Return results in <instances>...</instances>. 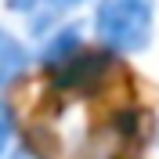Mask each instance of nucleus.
Returning a JSON list of instances; mask_svg holds the SVG:
<instances>
[{
	"instance_id": "nucleus-6",
	"label": "nucleus",
	"mask_w": 159,
	"mask_h": 159,
	"mask_svg": "<svg viewBox=\"0 0 159 159\" xmlns=\"http://www.w3.org/2000/svg\"><path fill=\"white\" fill-rule=\"evenodd\" d=\"M4 159H47V152H43V145H36L33 138H18Z\"/></svg>"
},
{
	"instance_id": "nucleus-2",
	"label": "nucleus",
	"mask_w": 159,
	"mask_h": 159,
	"mask_svg": "<svg viewBox=\"0 0 159 159\" xmlns=\"http://www.w3.org/2000/svg\"><path fill=\"white\" fill-rule=\"evenodd\" d=\"M29 43H33L36 72H43V76L65 72L72 61H80L90 47H94V43H90V33H87V22L80 18V15L58 22V25H51L47 33H40V36L29 40Z\"/></svg>"
},
{
	"instance_id": "nucleus-3",
	"label": "nucleus",
	"mask_w": 159,
	"mask_h": 159,
	"mask_svg": "<svg viewBox=\"0 0 159 159\" xmlns=\"http://www.w3.org/2000/svg\"><path fill=\"white\" fill-rule=\"evenodd\" d=\"M0 7L7 11L11 22H18V29L29 40L47 33L65 18H76L80 11L90 7V0H0Z\"/></svg>"
},
{
	"instance_id": "nucleus-1",
	"label": "nucleus",
	"mask_w": 159,
	"mask_h": 159,
	"mask_svg": "<svg viewBox=\"0 0 159 159\" xmlns=\"http://www.w3.org/2000/svg\"><path fill=\"white\" fill-rule=\"evenodd\" d=\"M87 33L116 61L141 58L159 40V0H90Z\"/></svg>"
},
{
	"instance_id": "nucleus-4",
	"label": "nucleus",
	"mask_w": 159,
	"mask_h": 159,
	"mask_svg": "<svg viewBox=\"0 0 159 159\" xmlns=\"http://www.w3.org/2000/svg\"><path fill=\"white\" fill-rule=\"evenodd\" d=\"M36 72L33 43L15 22L0 18V94H11Z\"/></svg>"
},
{
	"instance_id": "nucleus-7",
	"label": "nucleus",
	"mask_w": 159,
	"mask_h": 159,
	"mask_svg": "<svg viewBox=\"0 0 159 159\" xmlns=\"http://www.w3.org/2000/svg\"><path fill=\"white\" fill-rule=\"evenodd\" d=\"M152 148H156V156H159V119H156V127H152Z\"/></svg>"
},
{
	"instance_id": "nucleus-5",
	"label": "nucleus",
	"mask_w": 159,
	"mask_h": 159,
	"mask_svg": "<svg viewBox=\"0 0 159 159\" xmlns=\"http://www.w3.org/2000/svg\"><path fill=\"white\" fill-rule=\"evenodd\" d=\"M22 138V116L11 94H0V159L11 152V145Z\"/></svg>"
}]
</instances>
